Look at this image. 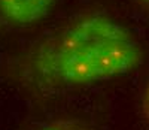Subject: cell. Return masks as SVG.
I'll return each mask as SVG.
<instances>
[{
  "label": "cell",
  "mask_w": 149,
  "mask_h": 130,
  "mask_svg": "<svg viewBox=\"0 0 149 130\" xmlns=\"http://www.w3.org/2000/svg\"><path fill=\"white\" fill-rule=\"evenodd\" d=\"M143 49L121 22L100 12L74 17L42 37L19 60V73L43 90L84 87L136 70Z\"/></svg>",
  "instance_id": "6da1fadb"
},
{
  "label": "cell",
  "mask_w": 149,
  "mask_h": 130,
  "mask_svg": "<svg viewBox=\"0 0 149 130\" xmlns=\"http://www.w3.org/2000/svg\"><path fill=\"white\" fill-rule=\"evenodd\" d=\"M57 0H0V29H26L42 21Z\"/></svg>",
  "instance_id": "7a4b0ae2"
},
{
  "label": "cell",
  "mask_w": 149,
  "mask_h": 130,
  "mask_svg": "<svg viewBox=\"0 0 149 130\" xmlns=\"http://www.w3.org/2000/svg\"><path fill=\"white\" fill-rule=\"evenodd\" d=\"M39 130H90V129L76 120H54L42 126Z\"/></svg>",
  "instance_id": "3957f363"
},
{
  "label": "cell",
  "mask_w": 149,
  "mask_h": 130,
  "mask_svg": "<svg viewBox=\"0 0 149 130\" xmlns=\"http://www.w3.org/2000/svg\"><path fill=\"white\" fill-rule=\"evenodd\" d=\"M140 109H142V115L146 123H149V81L143 90L142 94V103H140Z\"/></svg>",
  "instance_id": "277c9868"
},
{
  "label": "cell",
  "mask_w": 149,
  "mask_h": 130,
  "mask_svg": "<svg viewBox=\"0 0 149 130\" xmlns=\"http://www.w3.org/2000/svg\"><path fill=\"white\" fill-rule=\"evenodd\" d=\"M139 3H140V5L149 12V0H139Z\"/></svg>",
  "instance_id": "5b68a950"
}]
</instances>
